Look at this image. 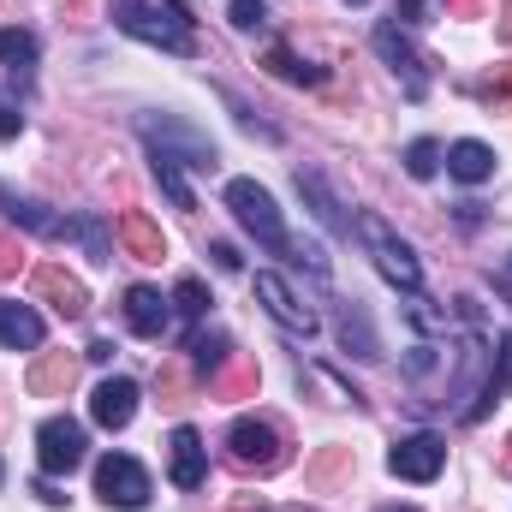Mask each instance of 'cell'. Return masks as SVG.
<instances>
[{
	"instance_id": "484cf974",
	"label": "cell",
	"mask_w": 512,
	"mask_h": 512,
	"mask_svg": "<svg viewBox=\"0 0 512 512\" xmlns=\"http://www.w3.org/2000/svg\"><path fill=\"white\" fill-rule=\"evenodd\" d=\"M173 298H179V310H185V316H203V310H209V292H203V280H197V274H185Z\"/></svg>"
},
{
	"instance_id": "83f0119b",
	"label": "cell",
	"mask_w": 512,
	"mask_h": 512,
	"mask_svg": "<svg viewBox=\"0 0 512 512\" xmlns=\"http://www.w3.org/2000/svg\"><path fill=\"white\" fill-rule=\"evenodd\" d=\"M24 131V114H18V96L0 90V137H18Z\"/></svg>"
},
{
	"instance_id": "e575fe53",
	"label": "cell",
	"mask_w": 512,
	"mask_h": 512,
	"mask_svg": "<svg viewBox=\"0 0 512 512\" xmlns=\"http://www.w3.org/2000/svg\"><path fill=\"white\" fill-rule=\"evenodd\" d=\"M382 512H417V507H382Z\"/></svg>"
},
{
	"instance_id": "52a82bcc",
	"label": "cell",
	"mask_w": 512,
	"mask_h": 512,
	"mask_svg": "<svg viewBox=\"0 0 512 512\" xmlns=\"http://www.w3.org/2000/svg\"><path fill=\"white\" fill-rule=\"evenodd\" d=\"M447 465V441L441 435H405L393 453H387V471L405 477V483H435Z\"/></svg>"
},
{
	"instance_id": "7a4b0ae2",
	"label": "cell",
	"mask_w": 512,
	"mask_h": 512,
	"mask_svg": "<svg viewBox=\"0 0 512 512\" xmlns=\"http://www.w3.org/2000/svg\"><path fill=\"white\" fill-rule=\"evenodd\" d=\"M352 227H358V239L370 245L376 268H382V280H393L399 292H423V262H417V251H411V245H405V239L387 227L382 215H370V209H364Z\"/></svg>"
},
{
	"instance_id": "3957f363",
	"label": "cell",
	"mask_w": 512,
	"mask_h": 512,
	"mask_svg": "<svg viewBox=\"0 0 512 512\" xmlns=\"http://www.w3.org/2000/svg\"><path fill=\"white\" fill-rule=\"evenodd\" d=\"M227 209L239 215V227H245V233H256L268 251L292 256V233H286V221H280L274 197H268L256 179H227Z\"/></svg>"
},
{
	"instance_id": "d4e9b609",
	"label": "cell",
	"mask_w": 512,
	"mask_h": 512,
	"mask_svg": "<svg viewBox=\"0 0 512 512\" xmlns=\"http://www.w3.org/2000/svg\"><path fill=\"white\" fill-rule=\"evenodd\" d=\"M36 60V36L30 30H0V66H30Z\"/></svg>"
},
{
	"instance_id": "4316f807",
	"label": "cell",
	"mask_w": 512,
	"mask_h": 512,
	"mask_svg": "<svg viewBox=\"0 0 512 512\" xmlns=\"http://www.w3.org/2000/svg\"><path fill=\"white\" fill-rule=\"evenodd\" d=\"M233 24H239V30H262V24H268V6H262V0H233Z\"/></svg>"
},
{
	"instance_id": "f546056e",
	"label": "cell",
	"mask_w": 512,
	"mask_h": 512,
	"mask_svg": "<svg viewBox=\"0 0 512 512\" xmlns=\"http://www.w3.org/2000/svg\"><path fill=\"white\" fill-rule=\"evenodd\" d=\"M209 256H215V268H227V274H239V268H245V256L233 251V245H209Z\"/></svg>"
},
{
	"instance_id": "4fadbf2b",
	"label": "cell",
	"mask_w": 512,
	"mask_h": 512,
	"mask_svg": "<svg viewBox=\"0 0 512 512\" xmlns=\"http://www.w3.org/2000/svg\"><path fill=\"white\" fill-rule=\"evenodd\" d=\"M298 191H304V203H310V215H316V221H322V227H328L334 239H346V233H352V215L340 209V197L328 191V179H322L316 167H298Z\"/></svg>"
},
{
	"instance_id": "ac0fdd59",
	"label": "cell",
	"mask_w": 512,
	"mask_h": 512,
	"mask_svg": "<svg viewBox=\"0 0 512 512\" xmlns=\"http://www.w3.org/2000/svg\"><path fill=\"white\" fill-rule=\"evenodd\" d=\"M149 161H155V179H161L167 203H173V209H197V197H191V185H185V155H173V149L149 143Z\"/></svg>"
},
{
	"instance_id": "5bb4252c",
	"label": "cell",
	"mask_w": 512,
	"mask_h": 512,
	"mask_svg": "<svg viewBox=\"0 0 512 512\" xmlns=\"http://www.w3.org/2000/svg\"><path fill=\"white\" fill-rule=\"evenodd\" d=\"M126 322H131V334L161 340V334H167V322H173V310H167V298H161L155 286H131V292H126Z\"/></svg>"
},
{
	"instance_id": "4dcf8cb0",
	"label": "cell",
	"mask_w": 512,
	"mask_h": 512,
	"mask_svg": "<svg viewBox=\"0 0 512 512\" xmlns=\"http://www.w3.org/2000/svg\"><path fill=\"white\" fill-rule=\"evenodd\" d=\"M84 358H90V364H108V358H114V340H90V352H84Z\"/></svg>"
},
{
	"instance_id": "ba28073f",
	"label": "cell",
	"mask_w": 512,
	"mask_h": 512,
	"mask_svg": "<svg viewBox=\"0 0 512 512\" xmlns=\"http://www.w3.org/2000/svg\"><path fill=\"white\" fill-rule=\"evenodd\" d=\"M376 54L393 66V78H399L405 102H423V96H429V72H423V60H417V48L405 42V30H399V24H382V30H376Z\"/></svg>"
},
{
	"instance_id": "9c48e42d",
	"label": "cell",
	"mask_w": 512,
	"mask_h": 512,
	"mask_svg": "<svg viewBox=\"0 0 512 512\" xmlns=\"http://www.w3.org/2000/svg\"><path fill=\"white\" fill-rule=\"evenodd\" d=\"M227 453H233V465H245V471H274L280 465V435L262 423V417H239L233 429H227Z\"/></svg>"
},
{
	"instance_id": "d6986e66",
	"label": "cell",
	"mask_w": 512,
	"mask_h": 512,
	"mask_svg": "<svg viewBox=\"0 0 512 512\" xmlns=\"http://www.w3.org/2000/svg\"><path fill=\"white\" fill-rule=\"evenodd\" d=\"M120 239H126V251L137 262H161L167 256V239H161V227H149V215H120Z\"/></svg>"
},
{
	"instance_id": "f1b7e54d",
	"label": "cell",
	"mask_w": 512,
	"mask_h": 512,
	"mask_svg": "<svg viewBox=\"0 0 512 512\" xmlns=\"http://www.w3.org/2000/svg\"><path fill=\"white\" fill-rule=\"evenodd\" d=\"M435 6H441V0H399V12H393V18H405V24H429V18H435Z\"/></svg>"
},
{
	"instance_id": "7402d4cb",
	"label": "cell",
	"mask_w": 512,
	"mask_h": 512,
	"mask_svg": "<svg viewBox=\"0 0 512 512\" xmlns=\"http://www.w3.org/2000/svg\"><path fill=\"white\" fill-rule=\"evenodd\" d=\"M72 376H78V358H48V364H36L30 370V393H60V387H72Z\"/></svg>"
},
{
	"instance_id": "836d02e7",
	"label": "cell",
	"mask_w": 512,
	"mask_h": 512,
	"mask_svg": "<svg viewBox=\"0 0 512 512\" xmlns=\"http://www.w3.org/2000/svg\"><path fill=\"white\" fill-rule=\"evenodd\" d=\"M501 465H507V471H512V441H507V459H501Z\"/></svg>"
},
{
	"instance_id": "8d00e7d4",
	"label": "cell",
	"mask_w": 512,
	"mask_h": 512,
	"mask_svg": "<svg viewBox=\"0 0 512 512\" xmlns=\"http://www.w3.org/2000/svg\"><path fill=\"white\" fill-rule=\"evenodd\" d=\"M352 6H364V0H352Z\"/></svg>"
},
{
	"instance_id": "d590c367",
	"label": "cell",
	"mask_w": 512,
	"mask_h": 512,
	"mask_svg": "<svg viewBox=\"0 0 512 512\" xmlns=\"http://www.w3.org/2000/svg\"><path fill=\"white\" fill-rule=\"evenodd\" d=\"M507 280H512V262H507Z\"/></svg>"
},
{
	"instance_id": "e0dca14e",
	"label": "cell",
	"mask_w": 512,
	"mask_h": 512,
	"mask_svg": "<svg viewBox=\"0 0 512 512\" xmlns=\"http://www.w3.org/2000/svg\"><path fill=\"white\" fill-rule=\"evenodd\" d=\"M447 173H453L459 185H483V179L495 173V149L477 143V137H459V143L447 149Z\"/></svg>"
},
{
	"instance_id": "8fae6325",
	"label": "cell",
	"mask_w": 512,
	"mask_h": 512,
	"mask_svg": "<svg viewBox=\"0 0 512 512\" xmlns=\"http://www.w3.org/2000/svg\"><path fill=\"white\" fill-rule=\"evenodd\" d=\"M0 203H6V215H12L18 227H30V233H42V239H78V215H54L48 203H30V197H18V191H6V185H0Z\"/></svg>"
},
{
	"instance_id": "30bf717a",
	"label": "cell",
	"mask_w": 512,
	"mask_h": 512,
	"mask_svg": "<svg viewBox=\"0 0 512 512\" xmlns=\"http://www.w3.org/2000/svg\"><path fill=\"white\" fill-rule=\"evenodd\" d=\"M167 453H173V465H167L173 489H203V483H209V447H203V435H197L191 423H179V429H173Z\"/></svg>"
},
{
	"instance_id": "44dd1931",
	"label": "cell",
	"mask_w": 512,
	"mask_h": 512,
	"mask_svg": "<svg viewBox=\"0 0 512 512\" xmlns=\"http://www.w3.org/2000/svg\"><path fill=\"white\" fill-rule=\"evenodd\" d=\"M441 161H447V149H441L435 137L405 143V173H411V179H435V173H441Z\"/></svg>"
},
{
	"instance_id": "277c9868",
	"label": "cell",
	"mask_w": 512,
	"mask_h": 512,
	"mask_svg": "<svg viewBox=\"0 0 512 512\" xmlns=\"http://www.w3.org/2000/svg\"><path fill=\"white\" fill-rule=\"evenodd\" d=\"M84 447H90L84 423L48 417V423L36 429V465H42V477H72V471L84 465Z\"/></svg>"
},
{
	"instance_id": "603a6c76",
	"label": "cell",
	"mask_w": 512,
	"mask_h": 512,
	"mask_svg": "<svg viewBox=\"0 0 512 512\" xmlns=\"http://www.w3.org/2000/svg\"><path fill=\"white\" fill-rule=\"evenodd\" d=\"M191 364H197V376L215 382V376L227 370V340H221V334H197V340H191Z\"/></svg>"
},
{
	"instance_id": "cb8c5ba5",
	"label": "cell",
	"mask_w": 512,
	"mask_h": 512,
	"mask_svg": "<svg viewBox=\"0 0 512 512\" xmlns=\"http://www.w3.org/2000/svg\"><path fill=\"white\" fill-rule=\"evenodd\" d=\"M268 72L286 78V84H322V66H298L292 48H268Z\"/></svg>"
},
{
	"instance_id": "5b68a950",
	"label": "cell",
	"mask_w": 512,
	"mask_h": 512,
	"mask_svg": "<svg viewBox=\"0 0 512 512\" xmlns=\"http://www.w3.org/2000/svg\"><path fill=\"white\" fill-rule=\"evenodd\" d=\"M96 495L120 512H137L149 501V471H143L131 453H102V459H96Z\"/></svg>"
},
{
	"instance_id": "8992f818",
	"label": "cell",
	"mask_w": 512,
	"mask_h": 512,
	"mask_svg": "<svg viewBox=\"0 0 512 512\" xmlns=\"http://www.w3.org/2000/svg\"><path fill=\"white\" fill-rule=\"evenodd\" d=\"M256 304H262V310H268L286 334H304V340L316 334V310H310V304H298V292L286 286V274L262 268V274H256Z\"/></svg>"
},
{
	"instance_id": "9a60e30c",
	"label": "cell",
	"mask_w": 512,
	"mask_h": 512,
	"mask_svg": "<svg viewBox=\"0 0 512 512\" xmlns=\"http://www.w3.org/2000/svg\"><path fill=\"white\" fill-rule=\"evenodd\" d=\"M36 292H42V298H54V310H60V316H84V310H90V292H84L66 268H54V262H42V268H36Z\"/></svg>"
},
{
	"instance_id": "1f68e13d",
	"label": "cell",
	"mask_w": 512,
	"mask_h": 512,
	"mask_svg": "<svg viewBox=\"0 0 512 512\" xmlns=\"http://www.w3.org/2000/svg\"><path fill=\"white\" fill-rule=\"evenodd\" d=\"M495 364H501V387H512V340H507V352H495Z\"/></svg>"
},
{
	"instance_id": "2e32d148",
	"label": "cell",
	"mask_w": 512,
	"mask_h": 512,
	"mask_svg": "<svg viewBox=\"0 0 512 512\" xmlns=\"http://www.w3.org/2000/svg\"><path fill=\"white\" fill-rule=\"evenodd\" d=\"M48 340V328H42V316L30 310V304H0V346H12V352H36Z\"/></svg>"
},
{
	"instance_id": "d6a6232c",
	"label": "cell",
	"mask_w": 512,
	"mask_h": 512,
	"mask_svg": "<svg viewBox=\"0 0 512 512\" xmlns=\"http://www.w3.org/2000/svg\"><path fill=\"white\" fill-rule=\"evenodd\" d=\"M6 268H12V251H6V245H0V274H6Z\"/></svg>"
},
{
	"instance_id": "ffe728a7",
	"label": "cell",
	"mask_w": 512,
	"mask_h": 512,
	"mask_svg": "<svg viewBox=\"0 0 512 512\" xmlns=\"http://www.w3.org/2000/svg\"><path fill=\"white\" fill-rule=\"evenodd\" d=\"M340 340L352 346V358H382V346H376V334H370V322H364V310H358V304H346V310H340Z\"/></svg>"
},
{
	"instance_id": "6da1fadb",
	"label": "cell",
	"mask_w": 512,
	"mask_h": 512,
	"mask_svg": "<svg viewBox=\"0 0 512 512\" xmlns=\"http://www.w3.org/2000/svg\"><path fill=\"white\" fill-rule=\"evenodd\" d=\"M114 24L137 36V42H155L167 54H191L197 48V30H191V12L179 0H114Z\"/></svg>"
},
{
	"instance_id": "7c38bea8",
	"label": "cell",
	"mask_w": 512,
	"mask_h": 512,
	"mask_svg": "<svg viewBox=\"0 0 512 512\" xmlns=\"http://www.w3.org/2000/svg\"><path fill=\"white\" fill-rule=\"evenodd\" d=\"M90 417L102 429H126L131 417H137V382L131 376H108V382L90 393Z\"/></svg>"
}]
</instances>
